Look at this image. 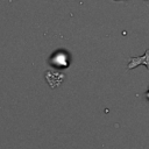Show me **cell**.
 I'll return each instance as SVG.
<instances>
[{"label":"cell","instance_id":"2","mask_svg":"<svg viewBox=\"0 0 149 149\" xmlns=\"http://www.w3.org/2000/svg\"><path fill=\"white\" fill-rule=\"evenodd\" d=\"M146 98H147V99L149 100V87H148V91L146 92Z\"/></svg>","mask_w":149,"mask_h":149},{"label":"cell","instance_id":"1","mask_svg":"<svg viewBox=\"0 0 149 149\" xmlns=\"http://www.w3.org/2000/svg\"><path fill=\"white\" fill-rule=\"evenodd\" d=\"M139 65H144L148 70H149V49L146 50V52L142 56H137V57H132L129 59V63L127 65L128 69H134Z\"/></svg>","mask_w":149,"mask_h":149}]
</instances>
